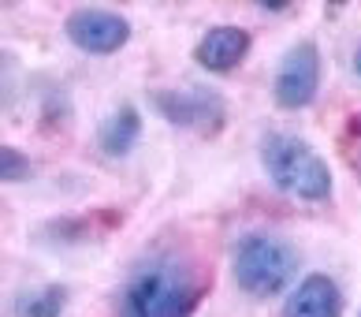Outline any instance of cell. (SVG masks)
<instances>
[{"mask_svg":"<svg viewBox=\"0 0 361 317\" xmlns=\"http://www.w3.org/2000/svg\"><path fill=\"white\" fill-rule=\"evenodd\" d=\"M202 284L176 254H153L127 276L119 292V317H190Z\"/></svg>","mask_w":361,"mask_h":317,"instance_id":"cell-1","label":"cell"},{"mask_svg":"<svg viewBox=\"0 0 361 317\" xmlns=\"http://www.w3.org/2000/svg\"><path fill=\"white\" fill-rule=\"evenodd\" d=\"M261 168L283 194L302 202H328L331 198V168L310 142L287 131H272L261 142Z\"/></svg>","mask_w":361,"mask_h":317,"instance_id":"cell-2","label":"cell"},{"mask_svg":"<svg viewBox=\"0 0 361 317\" xmlns=\"http://www.w3.org/2000/svg\"><path fill=\"white\" fill-rule=\"evenodd\" d=\"M235 284L243 287L250 299H272L294 280L298 273V250H294L283 235L272 232H250L235 243L231 254Z\"/></svg>","mask_w":361,"mask_h":317,"instance_id":"cell-3","label":"cell"},{"mask_svg":"<svg viewBox=\"0 0 361 317\" xmlns=\"http://www.w3.org/2000/svg\"><path fill=\"white\" fill-rule=\"evenodd\" d=\"M317 90H320V49L313 42L290 45L283 52V60H279L276 78H272L276 104L287 112H298L317 101Z\"/></svg>","mask_w":361,"mask_h":317,"instance_id":"cell-4","label":"cell"},{"mask_svg":"<svg viewBox=\"0 0 361 317\" xmlns=\"http://www.w3.org/2000/svg\"><path fill=\"white\" fill-rule=\"evenodd\" d=\"M63 34L86 56H112L130 42V23L109 8H75L63 19Z\"/></svg>","mask_w":361,"mask_h":317,"instance_id":"cell-5","label":"cell"},{"mask_svg":"<svg viewBox=\"0 0 361 317\" xmlns=\"http://www.w3.org/2000/svg\"><path fill=\"white\" fill-rule=\"evenodd\" d=\"M153 104L160 109V116H164L168 124L202 131V135L220 131L224 116H227L224 97L212 94V90H202V86H190V90H157Z\"/></svg>","mask_w":361,"mask_h":317,"instance_id":"cell-6","label":"cell"},{"mask_svg":"<svg viewBox=\"0 0 361 317\" xmlns=\"http://www.w3.org/2000/svg\"><path fill=\"white\" fill-rule=\"evenodd\" d=\"M246 52H250V30H243L235 23H220L212 30H205V37L194 49V60L212 75H227L246 60Z\"/></svg>","mask_w":361,"mask_h":317,"instance_id":"cell-7","label":"cell"},{"mask_svg":"<svg viewBox=\"0 0 361 317\" xmlns=\"http://www.w3.org/2000/svg\"><path fill=\"white\" fill-rule=\"evenodd\" d=\"M343 313V292L324 273H310L283 302L279 317H339Z\"/></svg>","mask_w":361,"mask_h":317,"instance_id":"cell-8","label":"cell"},{"mask_svg":"<svg viewBox=\"0 0 361 317\" xmlns=\"http://www.w3.org/2000/svg\"><path fill=\"white\" fill-rule=\"evenodd\" d=\"M138 142H142V112L135 104H119L97 131V150L104 157H112V161L127 157Z\"/></svg>","mask_w":361,"mask_h":317,"instance_id":"cell-9","label":"cell"},{"mask_svg":"<svg viewBox=\"0 0 361 317\" xmlns=\"http://www.w3.org/2000/svg\"><path fill=\"white\" fill-rule=\"evenodd\" d=\"M68 306V292L60 284H45L16 299V317H60Z\"/></svg>","mask_w":361,"mask_h":317,"instance_id":"cell-10","label":"cell"},{"mask_svg":"<svg viewBox=\"0 0 361 317\" xmlns=\"http://www.w3.org/2000/svg\"><path fill=\"white\" fill-rule=\"evenodd\" d=\"M34 176V161L16 146L0 142V183H26Z\"/></svg>","mask_w":361,"mask_h":317,"instance_id":"cell-11","label":"cell"},{"mask_svg":"<svg viewBox=\"0 0 361 317\" xmlns=\"http://www.w3.org/2000/svg\"><path fill=\"white\" fill-rule=\"evenodd\" d=\"M343 150H346V161L350 168L361 176V116H354L350 127H346V138H343Z\"/></svg>","mask_w":361,"mask_h":317,"instance_id":"cell-12","label":"cell"},{"mask_svg":"<svg viewBox=\"0 0 361 317\" xmlns=\"http://www.w3.org/2000/svg\"><path fill=\"white\" fill-rule=\"evenodd\" d=\"M354 71H357V78H361V45L354 49Z\"/></svg>","mask_w":361,"mask_h":317,"instance_id":"cell-13","label":"cell"},{"mask_svg":"<svg viewBox=\"0 0 361 317\" xmlns=\"http://www.w3.org/2000/svg\"><path fill=\"white\" fill-rule=\"evenodd\" d=\"M357 317H361V313H357Z\"/></svg>","mask_w":361,"mask_h":317,"instance_id":"cell-14","label":"cell"}]
</instances>
